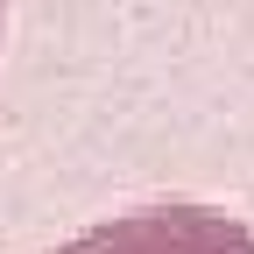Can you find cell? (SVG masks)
<instances>
[{
	"label": "cell",
	"instance_id": "1",
	"mask_svg": "<svg viewBox=\"0 0 254 254\" xmlns=\"http://www.w3.org/2000/svg\"><path fill=\"white\" fill-rule=\"evenodd\" d=\"M57 254H254V226L212 205H141L85 226Z\"/></svg>",
	"mask_w": 254,
	"mask_h": 254
}]
</instances>
